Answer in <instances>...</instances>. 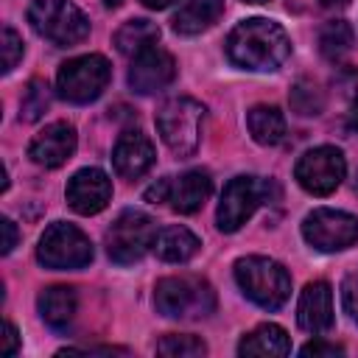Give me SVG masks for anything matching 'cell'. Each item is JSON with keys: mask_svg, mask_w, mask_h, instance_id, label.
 Instances as JSON below:
<instances>
[{"mask_svg": "<svg viewBox=\"0 0 358 358\" xmlns=\"http://www.w3.org/2000/svg\"><path fill=\"white\" fill-rule=\"evenodd\" d=\"M227 56L232 64L255 73H268L282 67L291 56V39L274 20L252 17L238 22L227 36Z\"/></svg>", "mask_w": 358, "mask_h": 358, "instance_id": "obj_1", "label": "cell"}, {"mask_svg": "<svg viewBox=\"0 0 358 358\" xmlns=\"http://www.w3.org/2000/svg\"><path fill=\"white\" fill-rule=\"evenodd\" d=\"M154 305L168 319H204L215 310V291L199 274H171L157 282Z\"/></svg>", "mask_w": 358, "mask_h": 358, "instance_id": "obj_2", "label": "cell"}, {"mask_svg": "<svg viewBox=\"0 0 358 358\" xmlns=\"http://www.w3.org/2000/svg\"><path fill=\"white\" fill-rule=\"evenodd\" d=\"M235 282L238 288L260 308L277 310L291 296V277L282 263L260 255H249L235 260Z\"/></svg>", "mask_w": 358, "mask_h": 358, "instance_id": "obj_3", "label": "cell"}, {"mask_svg": "<svg viewBox=\"0 0 358 358\" xmlns=\"http://www.w3.org/2000/svg\"><path fill=\"white\" fill-rule=\"evenodd\" d=\"M157 129L162 143L176 154V157H190L196 154L201 143V126H204V106L193 98H168L157 109Z\"/></svg>", "mask_w": 358, "mask_h": 358, "instance_id": "obj_4", "label": "cell"}, {"mask_svg": "<svg viewBox=\"0 0 358 358\" xmlns=\"http://www.w3.org/2000/svg\"><path fill=\"white\" fill-rule=\"evenodd\" d=\"M31 28L59 48H73L87 39L90 20L70 0H34L28 6Z\"/></svg>", "mask_w": 358, "mask_h": 358, "instance_id": "obj_5", "label": "cell"}, {"mask_svg": "<svg viewBox=\"0 0 358 358\" xmlns=\"http://www.w3.org/2000/svg\"><path fill=\"white\" fill-rule=\"evenodd\" d=\"M271 193H277L271 179H260V176H235L227 182L221 201H218V229L221 232H238L260 204H266L271 199Z\"/></svg>", "mask_w": 358, "mask_h": 358, "instance_id": "obj_6", "label": "cell"}, {"mask_svg": "<svg viewBox=\"0 0 358 358\" xmlns=\"http://www.w3.org/2000/svg\"><path fill=\"white\" fill-rule=\"evenodd\" d=\"M157 235L159 232H157V224L151 215H145L140 210H123L103 235L106 255L120 266L137 263L148 249H154Z\"/></svg>", "mask_w": 358, "mask_h": 358, "instance_id": "obj_7", "label": "cell"}, {"mask_svg": "<svg viewBox=\"0 0 358 358\" xmlns=\"http://www.w3.org/2000/svg\"><path fill=\"white\" fill-rule=\"evenodd\" d=\"M112 67L106 62V56L101 53H87V56H76L70 62H64L56 73V90L64 101L73 103H90L95 101L106 84H109Z\"/></svg>", "mask_w": 358, "mask_h": 358, "instance_id": "obj_8", "label": "cell"}, {"mask_svg": "<svg viewBox=\"0 0 358 358\" xmlns=\"http://www.w3.org/2000/svg\"><path fill=\"white\" fill-rule=\"evenodd\" d=\"M36 257L42 266L56 268V271L84 268L92 260V243L76 224L56 221L42 232L39 246H36Z\"/></svg>", "mask_w": 358, "mask_h": 358, "instance_id": "obj_9", "label": "cell"}, {"mask_svg": "<svg viewBox=\"0 0 358 358\" xmlns=\"http://www.w3.org/2000/svg\"><path fill=\"white\" fill-rule=\"evenodd\" d=\"M213 193V179L207 171H185L182 176H165L157 179L145 190V201L151 204H168L171 210L190 215L204 207V201Z\"/></svg>", "mask_w": 358, "mask_h": 358, "instance_id": "obj_10", "label": "cell"}, {"mask_svg": "<svg viewBox=\"0 0 358 358\" xmlns=\"http://www.w3.org/2000/svg\"><path fill=\"white\" fill-rule=\"evenodd\" d=\"M302 238L319 252H341L358 241V218L344 210H313L302 221Z\"/></svg>", "mask_w": 358, "mask_h": 358, "instance_id": "obj_11", "label": "cell"}, {"mask_svg": "<svg viewBox=\"0 0 358 358\" xmlns=\"http://www.w3.org/2000/svg\"><path fill=\"white\" fill-rule=\"evenodd\" d=\"M344 173H347L344 154L333 145H319L305 151L294 168L296 182L313 196H330L341 185Z\"/></svg>", "mask_w": 358, "mask_h": 358, "instance_id": "obj_12", "label": "cell"}, {"mask_svg": "<svg viewBox=\"0 0 358 358\" xmlns=\"http://www.w3.org/2000/svg\"><path fill=\"white\" fill-rule=\"evenodd\" d=\"M176 78V62L168 50L162 48H148L143 53H137L131 59V67H129V87L140 95H151V92H159L165 90L171 81Z\"/></svg>", "mask_w": 358, "mask_h": 358, "instance_id": "obj_13", "label": "cell"}, {"mask_svg": "<svg viewBox=\"0 0 358 358\" xmlns=\"http://www.w3.org/2000/svg\"><path fill=\"white\" fill-rule=\"evenodd\" d=\"M112 199V182L101 168H81L67 182V204L81 215L101 213Z\"/></svg>", "mask_w": 358, "mask_h": 358, "instance_id": "obj_14", "label": "cell"}, {"mask_svg": "<svg viewBox=\"0 0 358 358\" xmlns=\"http://www.w3.org/2000/svg\"><path fill=\"white\" fill-rule=\"evenodd\" d=\"M76 129L67 120H56L45 126L28 145V157L42 168H59L64 165L76 151Z\"/></svg>", "mask_w": 358, "mask_h": 358, "instance_id": "obj_15", "label": "cell"}, {"mask_svg": "<svg viewBox=\"0 0 358 358\" xmlns=\"http://www.w3.org/2000/svg\"><path fill=\"white\" fill-rule=\"evenodd\" d=\"M154 143L140 129H126L112 148V165L123 179H140L154 165Z\"/></svg>", "mask_w": 358, "mask_h": 358, "instance_id": "obj_16", "label": "cell"}, {"mask_svg": "<svg viewBox=\"0 0 358 358\" xmlns=\"http://www.w3.org/2000/svg\"><path fill=\"white\" fill-rule=\"evenodd\" d=\"M296 324L305 333L322 336L333 327V291L324 280L308 282L296 302Z\"/></svg>", "mask_w": 358, "mask_h": 358, "instance_id": "obj_17", "label": "cell"}, {"mask_svg": "<svg viewBox=\"0 0 358 358\" xmlns=\"http://www.w3.org/2000/svg\"><path fill=\"white\" fill-rule=\"evenodd\" d=\"M36 308H39V316L45 319V324H50L53 330H62L73 322V316L78 310V296L70 285H50L39 294Z\"/></svg>", "mask_w": 358, "mask_h": 358, "instance_id": "obj_18", "label": "cell"}, {"mask_svg": "<svg viewBox=\"0 0 358 358\" xmlns=\"http://www.w3.org/2000/svg\"><path fill=\"white\" fill-rule=\"evenodd\" d=\"M291 352V338L280 324H260L246 333L238 344V355H263V358H282Z\"/></svg>", "mask_w": 358, "mask_h": 358, "instance_id": "obj_19", "label": "cell"}, {"mask_svg": "<svg viewBox=\"0 0 358 358\" xmlns=\"http://www.w3.org/2000/svg\"><path fill=\"white\" fill-rule=\"evenodd\" d=\"M221 11H224V0H185L179 11L173 14L171 25L176 34L193 36V34L207 31L221 17Z\"/></svg>", "mask_w": 358, "mask_h": 358, "instance_id": "obj_20", "label": "cell"}, {"mask_svg": "<svg viewBox=\"0 0 358 358\" xmlns=\"http://www.w3.org/2000/svg\"><path fill=\"white\" fill-rule=\"evenodd\" d=\"M246 126L255 143L277 145L285 137V115L271 103H257L246 112Z\"/></svg>", "mask_w": 358, "mask_h": 358, "instance_id": "obj_21", "label": "cell"}, {"mask_svg": "<svg viewBox=\"0 0 358 358\" xmlns=\"http://www.w3.org/2000/svg\"><path fill=\"white\" fill-rule=\"evenodd\" d=\"M199 238L187 229V227H165L159 235H157V243H154V252L159 260L165 263H187L196 252H199Z\"/></svg>", "mask_w": 358, "mask_h": 358, "instance_id": "obj_22", "label": "cell"}, {"mask_svg": "<svg viewBox=\"0 0 358 358\" xmlns=\"http://www.w3.org/2000/svg\"><path fill=\"white\" fill-rule=\"evenodd\" d=\"M159 42V28L151 22V20H129L117 28L115 34V48L123 53V56H137L148 48H154Z\"/></svg>", "mask_w": 358, "mask_h": 358, "instance_id": "obj_23", "label": "cell"}, {"mask_svg": "<svg viewBox=\"0 0 358 358\" xmlns=\"http://www.w3.org/2000/svg\"><path fill=\"white\" fill-rule=\"evenodd\" d=\"M352 42H355V34H352L350 22H344V20H330L319 31V50L330 62H341L352 50Z\"/></svg>", "mask_w": 358, "mask_h": 358, "instance_id": "obj_24", "label": "cell"}, {"mask_svg": "<svg viewBox=\"0 0 358 358\" xmlns=\"http://www.w3.org/2000/svg\"><path fill=\"white\" fill-rule=\"evenodd\" d=\"M288 101H291V109H294L296 115H302V117H313V115H319V112L324 109V92H322V87H319L316 81H310V78H299V81L291 87Z\"/></svg>", "mask_w": 358, "mask_h": 358, "instance_id": "obj_25", "label": "cell"}, {"mask_svg": "<svg viewBox=\"0 0 358 358\" xmlns=\"http://www.w3.org/2000/svg\"><path fill=\"white\" fill-rule=\"evenodd\" d=\"M159 355H171V358H196L207 352V344L196 336H185V333H168L159 344H157Z\"/></svg>", "mask_w": 358, "mask_h": 358, "instance_id": "obj_26", "label": "cell"}, {"mask_svg": "<svg viewBox=\"0 0 358 358\" xmlns=\"http://www.w3.org/2000/svg\"><path fill=\"white\" fill-rule=\"evenodd\" d=\"M48 106H50L48 84L39 81V78L28 81V87H25V92H22V101H20V117L28 120V123H31V120H39Z\"/></svg>", "mask_w": 358, "mask_h": 358, "instance_id": "obj_27", "label": "cell"}, {"mask_svg": "<svg viewBox=\"0 0 358 358\" xmlns=\"http://www.w3.org/2000/svg\"><path fill=\"white\" fill-rule=\"evenodd\" d=\"M0 48H3V73H11L17 67V62L22 59V36L11 25H3Z\"/></svg>", "mask_w": 358, "mask_h": 358, "instance_id": "obj_28", "label": "cell"}, {"mask_svg": "<svg viewBox=\"0 0 358 358\" xmlns=\"http://www.w3.org/2000/svg\"><path fill=\"white\" fill-rule=\"evenodd\" d=\"M341 302L352 322H358V274H350L341 285Z\"/></svg>", "mask_w": 358, "mask_h": 358, "instance_id": "obj_29", "label": "cell"}, {"mask_svg": "<svg viewBox=\"0 0 358 358\" xmlns=\"http://www.w3.org/2000/svg\"><path fill=\"white\" fill-rule=\"evenodd\" d=\"M299 352H302V355H313V358H319V355L336 358V355H344V347H338V344H333V341H324V338H313V341H308Z\"/></svg>", "mask_w": 358, "mask_h": 358, "instance_id": "obj_30", "label": "cell"}, {"mask_svg": "<svg viewBox=\"0 0 358 358\" xmlns=\"http://www.w3.org/2000/svg\"><path fill=\"white\" fill-rule=\"evenodd\" d=\"M17 347H20V333H17V327L11 322H6L3 324V336H0V352L3 355H14Z\"/></svg>", "mask_w": 358, "mask_h": 358, "instance_id": "obj_31", "label": "cell"}, {"mask_svg": "<svg viewBox=\"0 0 358 358\" xmlns=\"http://www.w3.org/2000/svg\"><path fill=\"white\" fill-rule=\"evenodd\" d=\"M0 229H3V255H8L14 246H17V227H14V221L11 218H3L0 221Z\"/></svg>", "mask_w": 358, "mask_h": 358, "instance_id": "obj_32", "label": "cell"}, {"mask_svg": "<svg viewBox=\"0 0 358 358\" xmlns=\"http://www.w3.org/2000/svg\"><path fill=\"white\" fill-rule=\"evenodd\" d=\"M350 129L358 131V95H355L352 103H350Z\"/></svg>", "mask_w": 358, "mask_h": 358, "instance_id": "obj_33", "label": "cell"}, {"mask_svg": "<svg viewBox=\"0 0 358 358\" xmlns=\"http://www.w3.org/2000/svg\"><path fill=\"white\" fill-rule=\"evenodd\" d=\"M173 0H143V6H148V8H168Z\"/></svg>", "mask_w": 358, "mask_h": 358, "instance_id": "obj_34", "label": "cell"}, {"mask_svg": "<svg viewBox=\"0 0 358 358\" xmlns=\"http://www.w3.org/2000/svg\"><path fill=\"white\" fill-rule=\"evenodd\" d=\"M319 3H322L324 8H344L350 0H319Z\"/></svg>", "mask_w": 358, "mask_h": 358, "instance_id": "obj_35", "label": "cell"}, {"mask_svg": "<svg viewBox=\"0 0 358 358\" xmlns=\"http://www.w3.org/2000/svg\"><path fill=\"white\" fill-rule=\"evenodd\" d=\"M103 6H106V8H117V6H120V0H103Z\"/></svg>", "mask_w": 358, "mask_h": 358, "instance_id": "obj_36", "label": "cell"}, {"mask_svg": "<svg viewBox=\"0 0 358 358\" xmlns=\"http://www.w3.org/2000/svg\"><path fill=\"white\" fill-rule=\"evenodd\" d=\"M246 3H266V0H246Z\"/></svg>", "mask_w": 358, "mask_h": 358, "instance_id": "obj_37", "label": "cell"}, {"mask_svg": "<svg viewBox=\"0 0 358 358\" xmlns=\"http://www.w3.org/2000/svg\"><path fill=\"white\" fill-rule=\"evenodd\" d=\"M355 190H358V179H355Z\"/></svg>", "mask_w": 358, "mask_h": 358, "instance_id": "obj_38", "label": "cell"}]
</instances>
